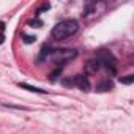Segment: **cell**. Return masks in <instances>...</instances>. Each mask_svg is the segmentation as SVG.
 Here are the masks:
<instances>
[{
  "mask_svg": "<svg viewBox=\"0 0 134 134\" xmlns=\"http://www.w3.org/2000/svg\"><path fill=\"white\" fill-rule=\"evenodd\" d=\"M77 30H79V24H77V21H74V19H66V21L58 22V24L52 29L51 35H52L54 40L62 41V40H66V38L73 36Z\"/></svg>",
  "mask_w": 134,
  "mask_h": 134,
  "instance_id": "1",
  "label": "cell"
},
{
  "mask_svg": "<svg viewBox=\"0 0 134 134\" xmlns=\"http://www.w3.org/2000/svg\"><path fill=\"white\" fill-rule=\"evenodd\" d=\"M96 60L99 62V65H104L112 74H115V70H117V58L114 57V54H112L110 51L101 49V51L98 52V55H96Z\"/></svg>",
  "mask_w": 134,
  "mask_h": 134,
  "instance_id": "2",
  "label": "cell"
},
{
  "mask_svg": "<svg viewBox=\"0 0 134 134\" xmlns=\"http://www.w3.org/2000/svg\"><path fill=\"white\" fill-rule=\"evenodd\" d=\"M76 55H77V51H74V49H54L49 58H51L54 63H57V65H58V63L63 65L65 62L74 58Z\"/></svg>",
  "mask_w": 134,
  "mask_h": 134,
  "instance_id": "3",
  "label": "cell"
},
{
  "mask_svg": "<svg viewBox=\"0 0 134 134\" xmlns=\"http://www.w3.org/2000/svg\"><path fill=\"white\" fill-rule=\"evenodd\" d=\"M65 85H73V87H77L79 90L82 92H88L90 90V81L87 76L84 74H76L73 79H68V81H63Z\"/></svg>",
  "mask_w": 134,
  "mask_h": 134,
  "instance_id": "4",
  "label": "cell"
},
{
  "mask_svg": "<svg viewBox=\"0 0 134 134\" xmlns=\"http://www.w3.org/2000/svg\"><path fill=\"white\" fill-rule=\"evenodd\" d=\"M99 68H101V65H99V62L96 58H92V60H88L85 63V73L87 74H96L99 71Z\"/></svg>",
  "mask_w": 134,
  "mask_h": 134,
  "instance_id": "5",
  "label": "cell"
},
{
  "mask_svg": "<svg viewBox=\"0 0 134 134\" xmlns=\"http://www.w3.org/2000/svg\"><path fill=\"white\" fill-rule=\"evenodd\" d=\"M114 88V84L110 81H103L99 85H98V92H109Z\"/></svg>",
  "mask_w": 134,
  "mask_h": 134,
  "instance_id": "6",
  "label": "cell"
},
{
  "mask_svg": "<svg viewBox=\"0 0 134 134\" xmlns=\"http://www.w3.org/2000/svg\"><path fill=\"white\" fill-rule=\"evenodd\" d=\"M19 87L21 88H25V90H29V92H35V93H46V90H43V88H38V87H33V85H29V84H19Z\"/></svg>",
  "mask_w": 134,
  "mask_h": 134,
  "instance_id": "7",
  "label": "cell"
},
{
  "mask_svg": "<svg viewBox=\"0 0 134 134\" xmlns=\"http://www.w3.org/2000/svg\"><path fill=\"white\" fill-rule=\"evenodd\" d=\"M52 47L51 46H47V44H44L43 47H41V55H40V58L43 60V58H47V57H51V54H52Z\"/></svg>",
  "mask_w": 134,
  "mask_h": 134,
  "instance_id": "8",
  "label": "cell"
},
{
  "mask_svg": "<svg viewBox=\"0 0 134 134\" xmlns=\"http://www.w3.org/2000/svg\"><path fill=\"white\" fill-rule=\"evenodd\" d=\"M120 82L125 84V85H129V84L134 82V76H132V74H128L126 77H120Z\"/></svg>",
  "mask_w": 134,
  "mask_h": 134,
  "instance_id": "9",
  "label": "cell"
},
{
  "mask_svg": "<svg viewBox=\"0 0 134 134\" xmlns=\"http://www.w3.org/2000/svg\"><path fill=\"white\" fill-rule=\"evenodd\" d=\"M22 41L25 44H30V43H35L36 41V36H32V35H24L22 36Z\"/></svg>",
  "mask_w": 134,
  "mask_h": 134,
  "instance_id": "10",
  "label": "cell"
},
{
  "mask_svg": "<svg viewBox=\"0 0 134 134\" xmlns=\"http://www.w3.org/2000/svg\"><path fill=\"white\" fill-rule=\"evenodd\" d=\"M30 25H32V27H41V25H43V22H41V21H38V19H33V21H30Z\"/></svg>",
  "mask_w": 134,
  "mask_h": 134,
  "instance_id": "11",
  "label": "cell"
},
{
  "mask_svg": "<svg viewBox=\"0 0 134 134\" xmlns=\"http://www.w3.org/2000/svg\"><path fill=\"white\" fill-rule=\"evenodd\" d=\"M5 43V36H3V33H0V44H3Z\"/></svg>",
  "mask_w": 134,
  "mask_h": 134,
  "instance_id": "12",
  "label": "cell"
},
{
  "mask_svg": "<svg viewBox=\"0 0 134 134\" xmlns=\"http://www.w3.org/2000/svg\"><path fill=\"white\" fill-rule=\"evenodd\" d=\"M3 30H5V24H3V22H0V33H2Z\"/></svg>",
  "mask_w": 134,
  "mask_h": 134,
  "instance_id": "13",
  "label": "cell"
}]
</instances>
